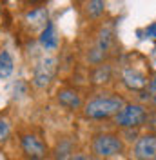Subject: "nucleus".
Listing matches in <instances>:
<instances>
[{
    "label": "nucleus",
    "instance_id": "9d476101",
    "mask_svg": "<svg viewBox=\"0 0 156 160\" xmlns=\"http://www.w3.org/2000/svg\"><path fill=\"white\" fill-rule=\"evenodd\" d=\"M13 58H11L9 51L2 49L0 51V78H7L13 73Z\"/></svg>",
    "mask_w": 156,
    "mask_h": 160
},
{
    "label": "nucleus",
    "instance_id": "39448f33",
    "mask_svg": "<svg viewBox=\"0 0 156 160\" xmlns=\"http://www.w3.org/2000/svg\"><path fill=\"white\" fill-rule=\"evenodd\" d=\"M20 144H22L24 155L29 160H44L47 157V146L37 135H22Z\"/></svg>",
    "mask_w": 156,
    "mask_h": 160
},
{
    "label": "nucleus",
    "instance_id": "f3484780",
    "mask_svg": "<svg viewBox=\"0 0 156 160\" xmlns=\"http://www.w3.org/2000/svg\"><path fill=\"white\" fill-rule=\"evenodd\" d=\"M147 35H153V37H156V24H154V26H151V28L147 29Z\"/></svg>",
    "mask_w": 156,
    "mask_h": 160
},
{
    "label": "nucleus",
    "instance_id": "4468645a",
    "mask_svg": "<svg viewBox=\"0 0 156 160\" xmlns=\"http://www.w3.org/2000/svg\"><path fill=\"white\" fill-rule=\"evenodd\" d=\"M9 133H11L9 122L0 117V142H6V140L9 138Z\"/></svg>",
    "mask_w": 156,
    "mask_h": 160
},
{
    "label": "nucleus",
    "instance_id": "0eeeda50",
    "mask_svg": "<svg viewBox=\"0 0 156 160\" xmlns=\"http://www.w3.org/2000/svg\"><path fill=\"white\" fill-rule=\"evenodd\" d=\"M134 158L136 160H156V135L147 133L140 137L134 144Z\"/></svg>",
    "mask_w": 156,
    "mask_h": 160
},
{
    "label": "nucleus",
    "instance_id": "f8f14e48",
    "mask_svg": "<svg viewBox=\"0 0 156 160\" xmlns=\"http://www.w3.org/2000/svg\"><path fill=\"white\" fill-rule=\"evenodd\" d=\"M104 8H105V4H104L102 0H93V2H89V4H87L89 17H93V18L100 17V15L104 13Z\"/></svg>",
    "mask_w": 156,
    "mask_h": 160
},
{
    "label": "nucleus",
    "instance_id": "6e6552de",
    "mask_svg": "<svg viewBox=\"0 0 156 160\" xmlns=\"http://www.w3.org/2000/svg\"><path fill=\"white\" fill-rule=\"evenodd\" d=\"M56 100L62 106H66L69 109H78L82 108V97L78 95V91L71 89V88H64L56 93Z\"/></svg>",
    "mask_w": 156,
    "mask_h": 160
},
{
    "label": "nucleus",
    "instance_id": "dca6fc26",
    "mask_svg": "<svg viewBox=\"0 0 156 160\" xmlns=\"http://www.w3.org/2000/svg\"><path fill=\"white\" fill-rule=\"evenodd\" d=\"M145 89H147V93H149V98H151V102L156 106V77L149 80V84H147Z\"/></svg>",
    "mask_w": 156,
    "mask_h": 160
},
{
    "label": "nucleus",
    "instance_id": "423d86ee",
    "mask_svg": "<svg viewBox=\"0 0 156 160\" xmlns=\"http://www.w3.org/2000/svg\"><path fill=\"white\" fill-rule=\"evenodd\" d=\"M56 73V60L55 58H42L35 66L33 71V84L37 88H46L51 84V80Z\"/></svg>",
    "mask_w": 156,
    "mask_h": 160
},
{
    "label": "nucleus",
    "instance_id": "20e7f679",
    "mask_svg": "<svg viewBox=\"0 0 156 160\" xmlns=\"http://www.w3.org/2000/svg\"><path fill=\"white\" fill-rule=\"evenodd\" d=\"M122 80L129 89L133 91H142L147 88L149 78H147L145 71L140 69L136 64H125L122 69Z\"/></svg>",
    "mask_w": 156,
    "mask_h": 160
},
{
    "label": "nucleus",
    "instance_id": "1a4fd4ad",
    "mask_svg": "<svg viewBox=\"0 0 156 160\" xmlns=\"http://www.w3.org/2000/svg\"><path fill=\"white\" fill-rule=\"evenodd\" d=\"M40 42H42V46L46 49H55L58 46V40H56V35H55L53 24H47L46 26V29L42 31V35H40Z\"/></svg>",
    "mask_w": 156,
    "mask_h": 160
},
{
    "label": "nucleus",
    "instance_id": "f257e3e1",
    "mask_svg": "<svg viewBox=\"0 0 156 160\" xmlns=\"http://www.w3.org/2000/svg\"><path fill=\"white\" fill-rule=\"evenodd\" d=\"M124 106H125L124 98L115 97V95H111V97H96V98H93L91 102L85 104L84 113L89 118L102 120V118H109V117L120 113V109Z\"/></svg>",
    "mask_w": 156,
    "mask_h": 160
},
{
    "label": "nucleus",
    "instance_id": "ddd939ff",
    "mask_svg": "<svg viewBox=\"0 0 156 160\" xmlns=\"http://www.w3.org/2000/svg\"><path fill=\"white\" fill-rule=\"evenodd\" d=\"M27 20H35V22H46L47 20V11L38 8V9H33L27 15Z\"/></svg>",
    "mask_w": 156,
    "mask_h": 160
},
{
    "label": "nucleus",
    "instance_id": "9b49d317",
    "mask_svg": "<svg viewBox=\"0 0 156 160\" xmlns=\"http://www.w3.org/2000/svg\"><path fill=\"white\" fill-rule=\"evenodd\" d=\"M56 160H71V144L67 140L60 142L56 148Z\"/></svg>",
    "mask_w": 156,
    "mask_h": 160
},
{
    "label": "nucleus",
    "instance_id": "2eb2a0df",
    "mask_svg": "<svg viewBox=\"0 0 156 160\" xmlns=\"http://www.w3.org/2000/svg\"><path fill=\"white\" fill-rule=\"evenodd\" d=\"M109 75H111L109 66H100L98 68V75H95V82H107Z\"/></svg>",
    "mask_w": 156,
    "mask_h": 160
},
{
    "label": "nucleus",
    "instance_id": "7ed1b4c3",
    "mask_svg": "<svg viewBox=\"0 0 156 160\" xmlns=\"http://www.w3.org/2000/svg\"><path fill=\"white\" fill-rule=\"evenodd\" d=\"M147 113L144 106H138V104H125L120 113L115 115V120L120 128H138L144 124Z\"/></svg>",
    "mask_w": 156,
    "mask_h": 160
},
{
    "label": "nucleus",
    "instance_id": "f03ea898",
    "mask_svg": "<svg viewBox=\"0 0 156 160\" xmlns=\"http://www.w3.org/2000/svg\"><path fill=\"white\" fill-rule=\"evenodd\" d=\"M91 149L96 157H115V155H122L125 146L118 135H96L93 142H91Z\"/></svg>",
    "mask_w": 156,
    "mask_h": 160
},
{
    "label": "nucleus",
    "instance_id": "a211bd4d",
    "mask_svg": "<svg viewBox=\"0 0 156 160\" xmlns=\"http://www.w3.org/2000/svg\"><path fill=\"white\" fill-rule=\"evenodd\" d=\"M71 160H87V157H84V155H76V157H73Z\"/></svg>",
    "mask_w": 156,
    "mask_h": 160
}]
</instances>
